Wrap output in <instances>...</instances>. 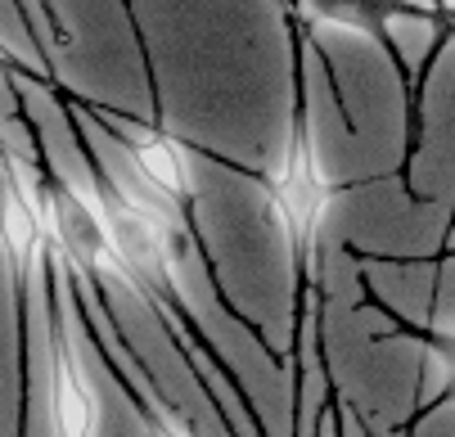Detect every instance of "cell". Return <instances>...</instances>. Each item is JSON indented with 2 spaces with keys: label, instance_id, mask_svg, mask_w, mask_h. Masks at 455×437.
Here are the masks:
<instances>
[{
  "label": "cell",
  "instance_id": "1",
  "mask_svg": "<svg viewBox=\"0 0 455 437\" xmlns=\"http://www.w3.org/2000/svg\"><path fill=\"white\" fill-rule=\"evenodd\" d=\"M324 208H330V180H324V171L315 163L311 136L298 131L280 176L271 180V217L302 258H311V248H315Z\"/></svg>",
  "mask_w": 455,
  "mask_h": 437
},
{
  "label": "cell",
  "instance_id": "2",
  "mask_svg": "<svg viewBox=\"0 0 455 437\" xmlns=\"http://www.w3.org/2000/svg\"><path fill=\"white\" fill-rule=\"evenodd\" d=\"M50 410H54V428L68 437H86L100 428V401L95 388L86 379V369L77 365L73 347L59 343L54 347V369H50Z\"/></svg>",
  "mask_w": 455,
  "mask_h": 437
},
{
  "label": "cell",
  "instance_id": "3",
  "mask_svg": "<svg viewBox=\"0 0 455 437\" xmlns=\"http://www.w3.org/2000/svg\"><path fill=\"white\" fill-rule=\"evenodd\" d=\"M132 158H136L140 180L149 185L154 195H163L172 203L189 199V171H185V158H180V149L172 140H163V136H136L132 140Z\"/></svg>",
  "mask_w": 455,
  "mask_h": 437
},
{
  "label": "cell",
  "instance_id": "4",
  "mask_svg": "<svg viewBox=\"0 0 455 437\" xmlns=\"http://www.w3.org/2000/svg\"><path fill=\"white\" fill-rule=\"evenodd\" d=\"M406 5H428V0H406Z\"/></svg>",
  "mask_w": 455,
  "mask_h": 437
}]
</instances>
